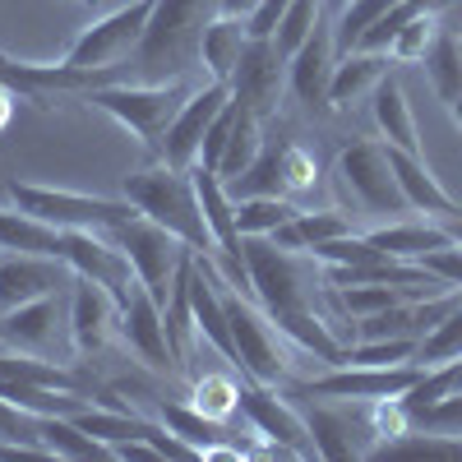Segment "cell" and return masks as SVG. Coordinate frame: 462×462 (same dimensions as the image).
I'll return each mask as SVG.
<instances>
[{"label":"cell","instance_id":"cell-1","mask_svg":"<svg viewBox=\"0 0 462 462\" xmlns=\"http://www.w3.org/2000/svg\"><path fill=\"white\" fill-rule=\"evenodd\" d=\"M222 14V0H158L148 19L143 42L130 56L125 84H162V79H189L199 60L204 28Z\"/></svg>","mask_w":462,"mask_h":462},{"label":"cell","instance_id":"cell-2","mask_svg":"<svg viewBox=\"0 0 462 462\" xmlns=\"http://www.w3.org/2000/svg\"><path fill=\"white\" fill-rule=\"evenodd\" d=\"M245 263H250L254 300L278 328L300 315H324L319 296H328V278L319 273V259L282 250L268 236H245Z\"/></svg>","mask_w":462,"mask_h":462},{"label":"cell","instance_id":"cell-3","mask_svg":"<svg viewBox=\"0 0 462 462\" xmlns=\"http://www.w3.org/2000/svg\"><path fill=\"white\" fill-rule=\"evenodd\" d=\"M125 199L143 217H152V222H162L167 231H176V236L195 254H213V231L204 222L199 189H195V176H189V171H176L167 162L143 167V171L125 176Z\"/></svg>","mask_w":462,"mask_h":462},{"label":"cell","instance_id":"cell-4","mask_svg":"<svg viewBox=\"0 0 462 462\" xmlns=\"http://www.w3.org/2000/svg\"><path fill=\"white\" fill-rule=\"evenodd\" d=\"M195 93V79H162V84H102L88 88V102L106 116H116L134 139H143L152 152H162V139L180 106Z\"/></svg>","mask_w":462,"mask_h":462},{"label":"cell","instance_id":"cell-5","mask_svg":"<svg viewBox=\"0 0 462 462\" xmlns=\"http://www.w3.org/2000/svg\"><path fill=\"white\" fill-rule=\"evenodd\" d=\"M213 278H217L226 319H231V337H236V352H241V374L245 379H259V383H287L291 379V365H296L291 361L296 346L282 337V328L273 319H268V310H254V300L241 296L236 287L217 273V263H213Z\"/></svg>","mask_w":462,"mask_h":462},{"label":"cell","instance_id":"cell-6","mask_svg":"<svg viewBox=\"0 0 462 462\" xmlns=\"http://www.w3.org/2000/svg\"><path fill=\"white\" fill-rule=\"evenodd\" d=\"M102 231L125 250V259L134 263V278L152 291V300L167 305V291H171V282H176V273H180V263L195 254V250H189L176 231H167L162 222H152V217H143V213L116 222V226H102Z\"/></svg>","mask_w":462,"mask_h":462},{"label":"cell","instance_id":"cell-7","mask_svg":"<svg viewBox=\"0 0 462 462\" xmlns=\"http://www.w3.org/2000/svg\"><path fill=\"white\" fill-rule=\"evenodd\" d=\"M337 185L352 195L365 213L374 217H407L411 204L402 195V185H398V171L389 162V143H374V139H356V143H346L337 152V167H333Z\"/></svg>","mask_w":462,"mask_h":462},{"label":"cell","instance_id":"cell-8","mask_svg":"<svg viewBox=\"0 0 462 462\" xmlns=\"http://www.w3.org/2000/svg\"><path fill=\"white\" fill-rule=\"evenodd\" d=\"M14 208L42 217L60 231H102V226H116L134 217L139 208L130 199H97V195H74V189H56V185H32V180H19L10 176L5 180Z\"/></svg>","mask_w":462,"mask_h":462},{"label":"cell","instance_id":"cell-9","mask_svg":"<svg viewBox=\"0 0 462 462\" xmlns=\"http://www.w3.org/2000/svg\"><path fill=\"white\" fill-rule=\"evenodd\" d=\"M152 5H158V0H130V5H121V10L102 14L97 23H88L79 37H74V47L65 51V65L97 74V88H102V84H106V69H111L116 60H130L134 47L143 42L148 19H152Z\"/></svg>","mask_w":462,"mask_h":462},{"label":"cell","instance_id":"cell-10","mask_svg":"<svg viewBox=\"0 0 462 462\" xmlns=\"http://www.w3.org/2000/svg\"><path fill=\"white\" fill-rule=\"evenodd\" d=\"M426 374V365H328L315 379H296V398H333V402H383V398H407V389Z\"/></svg>","mask_w":462,"mask_h":462},{"label":"cell","instance_id":"cell-11","mask_svg":"<svg viewBox=\"0 0 462 462\" xmlns=\"http://www.w3.org/2000/svg\"><path fill=\"white\" fill-rule=\"evenodd\" d=\"M236 407L268 444L287 448L291 457H315V439H310V426H305V411L296 407V398L278 393V383L245 379L241 393H236Z\"/></svg>","mask_w":462,"mask_h":462},{"label":"cell","instance_id":"cell-12","mask_svg":"<svg viewBox=\"0 0 462 462\" xmlns=\"http://www.w3.org/2000/svg\"><path fill=\"white\" fill-rule=\"evenodd\" d=\"M282 93H287V56L278 51L273 37H250L236 74H231V97L263 121H273Z\"/></svg>","mask_w":462,"mask_h":462},{"label":"cell","instance_id":"cell-13","mask_svg":"<svg viewBox=\"0 0 462 462\" xmlns=\"http://www.w3.org/2000/svg\"><path fill=\"white\" fill-rule=\"evenodd\" d=\"M60 259L74 268V278H88L97 287H106L116 300H125L134 291V263L125 259V250L116 245L106 231H65V250Z\"/></svg>","mask_w":462,"mask_h":462},{"label":"cell","instance_id":"cell-14","mask_svg":"<svg viewBox=\"0 0 462 462\" xmlns=\"http://www.w3.org/2000/svg\"><path fill=\"white\" fill-rule=\"evenodd\" d=\"M226 102H231V84H222V79H208V84H199L195 93H189V102L180 106V116L171 121V130H167V139H162V162H167V167L189 171V167L199 162L204 134H208V125L222 116Z\"/></svg>","mask_w":462,"mask_h":462},{"label":"cell","instance_id":"cell-15","mask_svg":"<svg viewBox=\"0 0 462 462\" xmlns=\"http://www.w3.org/2000/svg\"><path fill=\"white\" fill-rule=\"evenodd\" d=\"M121 337L130 342V352L152 365V370H176L180 361L171 352V337H167V319H162V305L152 300V291L143 282H134V291L121 300Z\"/></svg>","mask_w":462,"mask_h":462},{"label":"cell","instance_id":"cell-16","mask_svg":"<svg viewBox=\"0 0 462 462\" xmlns=\"http://www.w3.org/2000/svg\"><path fill=\"white\" fill-rule=\"evenodd\" d=\"M74 268L51 254H0V315L23 300L69 291Z\"/></svg>","mask_w":462,"mask_h":462},{"label":"cell","instance_id":"cell-17","mask_svg":"<svg viewBox=\"0 0 462 462\" xmlns=\"http://www.w3.org/2000/svg\"><path fill=\"white\" fill-rule=\"evenodd\" d=\"M333 65H337V42H333V28H315L305 42L291 51L287 60V88L296 93L300 106L310 111H333L328 102V84H333Z\"/></svg>","mask_w":462,"mask_h":462},{"label":"cell","instance_id":"cell-18","mask_svg":"<svg viewBox=\"0 0 462 462\" xmlns=\"http://www.w3.org/2000/svg\"><path fill=\"white\" fill-rule=\"evenodd\" d=\"M111 333H121V300L106 287L74 278L69 282V337L79 352H102Z\"/></svg>","mask_w":462,"mask_h":462},{"label":"cell","instance_id":"cell-19","mask_svg":"<svg viewBox=\"0 0 462 462\" xmlns=\"http://www.w3.org/2000/svg\"><path fill=\"white\" fill-rule=\"evenodd\" d=\"M60 296H37V300H23L14 310L0 315V346H10V352H37L42 356L51 337H56V324H60Z\"/></svg>","mask_w":462,"mask_h":462},{"label":"cell","instance_id":"cell-20","mask_svg":"<svg viewBox=\"0 0 462 462\" xmlns=\"http://www.w3.org/2000/svg\"><path fill=\"white\" fill-rule=\"evenodd\" d=\"M389 162H393V171H398V185H402L411 213H430V217H457V213H462V204L435 180V171L420 162L416 152L389 148Z\"/></svg>","mask_w":462,"mask_h":462},{"label":"cell","instance_id":"cell-21","mask_svg":"<svg viewBox=\"0 0 462 462\" xmlns=\"http://www.w3.org/2000/svg\"><path fill=\"white\" fill-rule=\"evenodd\" d=\"M393 69V56L389 51H342V60L333 65V84H328V102L333 111H346L356 97L374 93V84L383 79V74Z\"/></svg>","mask_w":462,"mask_h":462},{"label":"cell","instance_id":"cell-22","mask_svg":"<svg viewBox=\"0 0 462 462\" xmlns=\"http://www.w3.org/2000/svg\"><path fill=\"white\" fill-rule=\"evenodd\" d=\"M158 420H162L171 435H180L185 444H195L204 457H226V453L236 457V453H241L236 444H226L231 430L222 426V420L208 416V411H199L195 402H189V407H185V402H162V407H158Z\"/></svg>","mask_w":462,"mask_h":462},{"label":"cell","instance_id":"cell-23","mask_svg":"<svg viewBox=\"0 0 462 462\" xmlns=\"http://www.w3.org/2000/svg\"><path fill=\"white\" fill-rule=\"evenodd\" d=\"M245 47H250V23L236 19V14H217L204 28V42H199V60L208 65V79L231 84V74H236Z\"/></svg>","mask_w":462,"mask_h":462},{"label":"cell","instance_id":"cell-24","mask_svg":"<svg viewBox=\"0 0 462 462\" xmlns=\"http://www.w3.org/2000/svg\"><path fill=\"white\" fill-rule=\"evenodd\" d=\"M65 231L23 208H0V254H51L60 259Z\"/></svg>","mask_w":462,"mask_h":462},{"label":"cell","instance_id":"cell-25","mask_svg":"<svg viewBox=\"0 0 462 462\" xmlns=\"http://www.w3.org/2000/svg\"><path fill=\"white\" fill-rule=\"evenodd\" d=\"M365 241L383 254H393V259H420V254H430L439 245H453V236L444 231V222H383L374 231H365Z\"/></svg>","mask_w":462,"mask_h":462},{"label":"cell","instance_id":"cell-26","mask_svg":"<svg viewBox=\"0 0 462 462\" xmlns=\"http://www.w3.org/2000/svg\"><path fill=\"white\" fill-rule=\"evenodd\" d=\"M374 125H379L383 139H389V148H402V152H416V158H420L416 121H411L407 93H402V84L393 79V69L374 84Z\"/></svg>","mask_w":462,"mask_h":462},{"label":"cell","instance_id":"cell-27","mask_svg":"<svg viewBox=\"0 0 462 462\" xmlns=\"http://www.w3.org/2000/svg\"><path fill=\"white\" fill-rule=\"evenodd\" d=\"M296 398V393H291ZM296 402H310L305 407V426H310V439H315V457H365V448L356 444V426H352V416H342V411H328L319 407L315 398H296Z\"/></svg>","mask_w":462,"mask_h":462},{"label":"cell","instance_id":"cell-28","mask_svg":"<svg viewBox=\"0 0 462 462\" xmlns=\"http://www.w3.org/2000/svg\"><path fill=\"white\" fill-rule=\"evenodd\" d=\"M342 231H352V222H346V213H337V208H315V213L296 208V217L282 222L268 241L282 245V250H296V254H310L319 241H333V236H342Z\"/></svg>","mask_w":462,"mask_h":462},{"label":"cell","instance_id":"cell-29","mask_svg":"<svg viewBox=\"0 0 462 462\" xmlns=\"http://www.w3.org/2000/svg\"><path fill=\"white\" fill-rule=\"evenodd\" d=\"M231 106H236V121H231V134H226V148H222V162H217V176L231 185V180H236L254 158H259V148H263V116H254L250 106H241L236 97H231Z\"/></svg>","mask_w":462,"mask_h":462},{"label":"cell","instance_id":"cell-30","mask_svg":"<svg viewBox=\"0 0 462 462\" xmlns=\"http://www.w3.org/2000/svg\"><path fill=\"white\" fill-rule=\"evenodd\" d=\"M282 152L287 143H273V139H263L259 148V158L231 180V199H259V195H287V167H282Z\"/></svg>","mask_w":462,"mask_h":462},{"label":"cell","instance_id":"cell-31","mask_svg":"<svg viewBox=\"0 0 462 462\" xmlns=\"http://www.w3.org/2000/svg\"><path fill=\"white\" fill-rule=\"evenodd\" d=\"M37 420H42V444H47L51 457H84V462H93V457H116L111 444L93 439L74 416H37Z\"/></svg>","mask_w":462,"mask_h":462},{"label":"cell","instance_id":"cell-32","mask_svg":"<svg viewBox=\"0 0 462 462\" xmlns=\"http://www.w3.org/2000/svg\"><path fill=\"white\" fill-rule=\"evenodd\" d=\"M426 74H430V88L439 93V102L462 97V32L444 28L435 37V47L426 51Z\"/></svg>","mask_w":462,"mask_h":462},{"label":"cell","instance_id":"cell-33","mask_svg":"<svg viewBox=\"0 0 462 462\" xmlns=\"http://www.w3.org/2000/svg\"><path fill=\"white\" fill-rule=\"evenodd\" d=\"M296 217V204L287 195H259V199H236V226L241 236H273L282 222Z\"/></svg>","mask_w":462,"mask_h":462},{"label":"cell","instance_id":"cell-34","mask_svg":"<svg viewBox=\"0 0 462 462\" xmlns=\"http://www.w3.org/2000/svg\"><path fill=\"white\" fill-rule=\"evenodd\" d=\"M462 356V305L453 310L416 342V365H444V361H457Z\"/></svg>","mask_w":462,"mask_h":462},{"label":"cell","instance_id":"cell-35","mask_svg":"<svg viewBox=\"0 0 462 462\" xmlns=\"http://www.w3.org/2000/svg\"><path fill=\"white\" fill-rule=\"evenodd\" d=\"M319 23H324V0H291V5L282 10V19H278V28H273L278 51L291 60V51H296Z\"/></svg>","mask_w":462,"mask_h":462},{"label":"cell","instance_id":"cell-36","mask_svg":"<svg viewBox=\"0 0 462 462\" xmlns=\"http://www.w3.org/2000/svg\"><path fill=\"white\" fill-rule=\"evenodd\" d=\"M393 5H398V0H346V5H342V19H337V28H333L337 51H352V47L361 42V32H365L379 14H389Z\"/></svg>","mask_w":462,"mask_h":462},{"label":"cell","instance_id":"cell-37","mask_svg":"<svg viewBox=\"0 0 462 462\" xmlns=\"http://www.w3.org/2000/svg\"><path fill=\"white\" fill-rule=\"evenodd\" d=\"M444 32V23H439V14H420V19H411L393 42H389V56H393V65H411V60H426V51L435 47V37Z\"/></svg>","mask_w":462,"mask_h":462},{"label":"cell","instance_id":"cell-38","mask_svg":"<svg viewBox=\"0 0 462 462\" xmlns=\"http://www.w3.org/2000/svg\"><path fill=\"white\" fill-rule=\"evenodd\" d=\"M236 393H241V383L231 379V374H204L195 383V407L208 411V416H217V420H226L231 411H241L236 407Z\"/></svg>","mask_w":462,"mask_h":462},{"label":"cell","instance_id":"cell-39","mask_svg":"<svg viewBox=\"0 0 462 462\" xmlns=\"http://www.w3.org/2000/svg\"><path fill=\"white\" fill-rule=\"evenodd\" d=\"M282 167H287V195H300V189H315L319 180V162L305 152L300 143H287L282 152Z\"/></svg>","mask_w":462,"mask_h":462},{"label":"cell","instance_id":"cell-40","mask_svg":"<svg viewBox=\"0 0 462 462\" xmlns=\"http://www.w3.org/2000/svg\"><path fill=\"white\" fill-rule=\"evenodd\" d=\"M416 263L426 268L430 278H439V282H448V287L462 291V245H457V241H453V245H439V250H430V254H420Z\"/></svg>","mask_w":462,"mask_h":462},{"label":"cell","instance_id":"cell-41","mask_svg":"<svg viewBox=\"0 0 462 462\" xmlns=\"http://www.w3.org/2000/svg\"><path fill=\"white\" fill-rule=\"evenodd\" d=\"M231 121H236V106H222V116L208 125V134H204V148H199V162L204 167H213L217 171V162H222V148H226V134H231Z\"/></svg>","mask_w":462,"mask_h":462},{"label":"cell","instance_id":"cell-42","mask_svg":"<svg viewBox=\"0 0 462 462\" xmlns=\"http://www.w3.org/2000/svg\"><path fill=\"white\" fill-rule=\"evenodd\" d=\"M263 5V0H222V14H236V19H254V10Z\"/></svg>","mask_w":462,"mask_h":462},{"label":"cell","instance_id":"cell-43","mask_svg":"<svg viewBox=\"0 0 462 462\" xmlns=\"http://www.w3.org/2000/svg\"><path fill=\"white\" fill-rule=\"evenodd\" d=\"M14 97H19V93H14L10 84H0V130H5L10 116H14Z\"/></svg>","mask_w":462,"mask_h":462},{"label":"cell","instance_id":"cell-44","mask_svg":"<svg viewBox=\"0 0 462 462\" xmlns=\"http://www.w3.org/2000/svg\"><path fill=\"white\" fill-rule=\"evenodd\" d=\"M439 222H444V231H448V236L462 245V213H457V217H439Z\"/></svg>","mask_w":462,"mask_h":462},{"label":"cell","instance_id":"cell-45","mask_svg":"<svg viewBox=\"0 0 462 462\" xmlns=\"http://www.w3.org/2000/svg\"><path fill=\"white\" fill-rule=\"evenodd\" d=\"M444 106H448V116H453V121L462 125V97H453V102H444Z\"/></svg>","mask_w":462,"mask_h":462},{"label":"cell","instance_id":"cell-46","mask_svg":"<svg viewBox=\"0 0 462 462\" xmlns=\"http://www.w3.org/2000/svg\"><path fill=\"white\" fill-rule=\"evenodd\" d=\"M79 5H88V10H97V5H102V0H79Z\"/></svg>","mask_w":462,"mask_h":462},{"label":"cell","instance_id":"cell-47","mask_svg":"<svg viewBox=\"0 0 462 462\" xmlns=\"http://www.w3.org/2000/svg\"><path fill=\"white\" fill-rule=\"evenodd\" d=\"M337 5H346V0H337Z\"/></svg>","mask_w":462,"mask_h":462}]
</instances>
